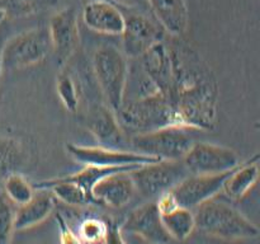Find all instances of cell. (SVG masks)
I'll return each mask as SVG.
<instances>
[{
    "instance_id": "22",
    "label": "cell",
    "mask_w": 260,
    "mask_h": 244,
    "mask_svg": "<svg viewBox=\"0 0 260 244\" xmlns=\"http://www.w3.org/2000/svg\"><path fill=\"white\" fill-rule=\"evenodd\" d=\"M165 231L172 240L184 241L196 230L194 214L192 210L177 206L168 212L160 214Z\"/></svg>"
},
{
    "instance_id": "15",
    "label": "cell",
    "mask_w": 260,
    "mask_h": 244,
    "mask_svg": "<svg viewBox=\"0 0 260 244\" xmlns=\"http://www.w3.org/2000/svg\"><path fill=\"white\" fill-rule=\"evenodd\" d=\"M139 60L140 66L160 93L169 97L173 86V58L170 47L165 41L157 42Z\"/></svg>"
},
{
    "instance_id": "7",
    "label": "cell",
    "mask_w": 260,
    "mask_h": 244,
    "mask_svg": "<svg viewBox=\"0 0 260 244\" xmlns=\"http://www.w3.org/2000/svg\"><path fill=\"white\" fill-rule=\"evenodd\" d=\"M188 175L189 172L182 160H159L129 172L136 192L150 201H156L161 195L170 192Z\"/></svg>"
},
{
    "instance_id": "25",
    "label": "cell",
    "mask_w": 260,
    "mask_h": 244,
    "mask_svg": "<svg viewBox=\"0 0 260 244\" xmlns=\"http://www.w3.org/2000/svg\"><path fill=\"white\" fill-rule=\"evenodd\" d=\"M56 89H57L58 98H60L63 107H65L69 112L78 111L79 103H80L78 85H76L73 75H71L69 71H61V73L58 74Z\"/></svg>"
},
{
    "instance_id": "1",
    "label": "cell",
    "mask_w": 260,
    "mask_h": 244,
    "mask_svg": "<svg viewBox=\"0 0 260 244\" xmlns=\"http://www.w3.org/2000/svg\"><path fill=\"white\" fill-rule=\"evenodd\" d=\"M169 47L174 71L169 98L180 127L213 130L217 121L218 85L212 71L190 46L174 42Z\"/></svg>"
},
{
    "instance_id": "32",
    "label": "cell",
    "mask_w": 260,
    "mask_h": 244,
    "mask_svg": "<svg viewBox=\"0 0 260 244\" xmlns=\"http://www.w3.org/2000/svg\"><path fill=\"white\" fill-rule=\"evenodd\" d=\"M114 2H117V3H119V4H123V5H126V7H128V5L134 4L136 0H114Z\"/></svg>"
},
{
    "instance_id": "13",
    "label": "cell",
    "mask_w": 260,
    "mask_h": 244,
    "mask_svg": "<svg viewBox=\"0 0 260 244\" xmlns=\"http://www.w3.org/2000/svg\"><path fill=\"white\" fill-rule=\"evenodd\" d=\"M121 230L122 233L139 236L150 244H169L172 240L162 226L155 201H150L132 211L121 225Z\"/></svg>"
},
{
    "instance_id": "9",
    "label": "cell",
    "mask_w": 260,
    "mask_h": 244,
    "mask_svg": "<svg viewBox=\"0 0 260 244\" xmlns=\"http://www.w3.org/2000/svg\"><path fill=\"white\" fill-rule=\"evenodd\" d=\"M121 37L123 55L136 60L157 42L164 41L165 32L156 20L140 13H128L124 14V28Z\"/></svg>"
},
{
    "instance_id": "16",
    "label": "cell",
    "mask_w": 260,
    "mask_h": 244,
    "mask_svg": "<svg viewBox=\"0 0 260 244\" xmlns=\"http://www.w3.org/2000/svg\"><path fill=\"white\" fill-rule=\"evenodd\" d=\"M136 193L129 172H119L107 175L91 188L94 202L103 203L112 208H122L134 198Z\"/></svg>"
},
{
    "instance_id": "33",
    "label": "cell",
    "mask_w": 260,
    "mask_h": 244,
    "mask_svg": "<svg viewBox=\"0 0 260 244\" xmlns=\"http://www.w3.org/2000/svg\"><path fill=\"white\" fill-rule=\"evenodd\" d=\"M5 17H7V15H5L4 10H3L2 8H0V24H2L3 20H4V18H5Z\"/></svg>"
},
{
    "instance_id": "17",
    "label": "cell",
    "mask_w": 260,
    "mask_h": 244,
    "mask_svg": "<svg viewBox=\"0 0 260 244\" xmlns=\"http://www.w3.org/2000/svg\"><path fill=\"white\" fill-rule=\"evenodd\" d=\"M85 126L101 146L119 149L123 142L124 131L119 126L116 113L108 106L91 107L86 113Z\"/></svg>"
},
{
    "instance_id": "6",
    "label": "cell",
    "mask_w": 260,
    "mask_h": 244,
    "mask_svg": "<svg viewBox=\"0 0 260 244\" xmlns=\"http://www.w3.org/2000/svg\"><path fill=\"white\" fill-rule=\"evenodd\" d=\"M178 126H169L155 131L131 136L134 151L154 157L159 160H182L193 145L192 135Z\"/></svg>"
},
{
    "instance_id": "26",
    "label": "cell",
    "mask_w": 260,
    "mask_h": 244,
    "mask_svg": "<svg viewBox=\"0 0 260 244\" xmlns=\"http://www.w3.org/2000/svg\"><path fill=\"white\" fill-rule=\"evenodd\" d=\"M108 231V223L96 218H88L83 220L79 225L78 236L83 243L98 244L106 238Z\"/></svg>"
},
{
    "instance_id": "30",
    "label": "cell",
    "mask_w": 260,
    "mask_h": 244,
    "mask_svg": "<svg viewBox=\"0 0 260 244\" xmlns=\"http://www.w3.org/2000/svg\"><path fill=\"white\" fill-rule=\"evenodd\" d=\"M124 235V240H126V244H150L147 243V241L142 240L141 238H139V236L136 235H131V234H126L123 233Z\"/></svg>"
},
{
    "instance_id": "24",
    "label": "cell",
    "mask_w": 260,
    "mask_h": 244,
    "mask_svg": "<svg viewBox=\"0 0 260 244\" xmlns=\"http://www.w3.org/2000/svg\"><path fill=\"white\" fill-rule=\"evenodd\" d=\"M57 3L58 0H0V8L5 15L19 18L43 12Z\"/></svg>"
},
{
    "instance_id": "10",
    "label": "cell",
    "mask_w": 260,
    "mask_h": 244,
    "mask_svg": "<svg viewBox=\"0 0 260 244\" xmlns=\"http://www.w3.org/2000/svg\"><path fill=\"white\" fill-rule=\"evenodd\" d=\"M69 154L74 160L83 165H94V167H127V165L151 164L159 162V159L137 151H127L113 147L85 146V145L69 144L66 146Z\"/></svg>"
},
{
    "instance_id": "23",
    "label": "cell",
    "mask_w": 260,
    "mask_h": 244,
    "mask_svg": "<svg viewBox=\"0 0 260 244\" xmlns=\"http://www.w3.org/2000/svg\"><path fill=\"white\" fill-rule=\"evenodd\" d=\"M4 191L7 198L18 207L29 202L36 195L32 183L28 182L20 173H10L4 180Z\"/></svg>"
},
{
    "instance_id": "29",
    "label": "cell",
    "mask_w": 260,
    "mask_h": 244,
    "mask_svg": "<svg viewBox=\"0 0 260 244\" xmlns=\"http://www.w3.org/2000/svg\"><path fill=\"white\" fill-rule=\"evenodd\" d=\"M103 244H126L124 235L121 230V225L111 223L108 224V231L106 234V238L102 241Z\"/></svg>"
},
{
    "instance_id": "3",
    "label": "cell",
    "mask_w": 260,
    "mask_h": 244,
    "mask_svg": "<svg viewBox=\"0 0 260 244\" xmlns=\"http://www.w3.org/2000/svg\"><path fill=\"white\" fill-rule=\"evenodd\" d=\"M116 116L122 130L132 135L169 126L180 127L170 98L160 92L144 98L124 99Z\"/></svg>"
},
{
    "instance_id": "19",
    "label": "cell",
    "mask_w": 260,
    "mask_h": 244,
    "mask_svg": "<svg viewBox=\"0 0 260 244\" xmlns=\"http://www.w3.org/2000/svg\"><path fill=\"white\" fill-rule=\"evenodd\" d=\"M259 155L255 154L246 162L240 163L231 170L223 183L222 192L233 201L243 200L251 188L255 186L259 178Z\"/></svg>"
},
{
    "instance_id": "11",
    "label": "cell",
    "mask_w": 260,
    "mask_h": 244,
    "mask_svg": "<svg viewBox=\"0 0 260 244\" xmlns=\"http://www.w3.org/2000/svg\"><path fill=\"white\" fill-rule=\"evenodd\" d=\"M51 47L58 66L68 65L79 47V23L74 8H65L50 18L47 25Z\"/></svg>"
},
{
    "instance_id": "14",
    "label": "cell",
    "mask_w": 260,
    "mask_h": 244,
    "mask_svg": "<svg viewBox=\"0 0 260 244\" xmlns=\"http://www.w3.org/2000/svg\"><path fill=\"white\" fill-rule=\"evenodd\" d=\"M81 19L95 33L121 36L124 28V13L111 0H89L83 7Z\"/></svg>"
},
{
    "instance_id": "4",
    "label": "cell",
    "mask_w": 260,
    "mask_h": 244,
    "mask_svg": "<svg viewBox=\"0 0 260 244\" xmlns=\"http://www.w3.org/2000/svg\"><path fill=\"white\" fill-rule=\"evenodd\" d=\"M128 68V58L116 46H102L93 55V70L96 81L107 104L114 113L123 103Z\"/></svg>"
},
{
    "instance_id": "5",
    "label": "cell",
    "mask_w": 260,
    "mask_h": 244,
    "mask_svg": "<svg viewBox=\"0 0 260 244\" xmlns=\"http://www.w3.org/2000/svg\"><path fill=\"white\" fill-rule=\"evenodd\" d=\"M50 52V33L47 27H36L18 33L3 46V69H25L42 63Z\"/></svg>"
},
{
    "instance_id": "31",
    "label": "cell",
    "mask_w": 260,
    "mask_h": 244,
    "mask_svg": "<svg viewBox=\"0 0 260 244\" xmlns=\"http://www.w3.org/2000/svg\"><path fill=\"white\" fill-rule=\"evenodd\" d=\"M5 42H3L2 37H0V75H2L3 71V60H2V53H3V46H4Z\"/></svg>"
},
{
    "instance_id": "8",
    "label": "cell",
    "mask_w": 260,
    "mask_h": 244,
    "mask_svg": "<svg viewBox=\"0 0 260 244\" xmlns=\"http://www.w3.org/2000/svg\"><path fill=\"white\" fill-rule=\"evenodd\" d=\"M182 162L189 174H218L235 169L241 160L230 147L194 141Z\"/></svg>"
},
{
    "instance_id": "20",
    "label": "cell",
    "mask_w": 260,
    "mask_h": 244,
    "mask_svg": "<svg viewBox=\"0 0 260 244\" xmlns=\"http://www.w3.org/2000/svg\"><path fill=\"white\" fill-rule=\"evenodd\" d=\"M55 208V197L47 191L33 196L25 205L18 207L14 215V230H25L43 223Z\"/></svg>"
},
{
    "instance_id": "28",
    "label": "cell",
    "mask_w": 260,
    "mask_h": 244,
    "mask_svg": "<svg viewBox=\"0 0 260 244\" xmlns=\"http://www.w3.org/2000/svg\"><path fill=\"white\" fill-rule=\"evenodd\" d=\"M56 220L58 225V238H60V244H84L81 239L79 238L78 234L69 226L65 219L61 214H56Z\"/></svg>"
},
{
    "instance_id": "12",
    "label": "cell",
    "mask_w": 260,
    "mask_h": 244,
    "mask_svg": "<svg viewBox=\"0 0 260 244\" xmlns=\"http://www.w3.org/2000/svg\"><path fill=\"white\" fill-rule=\"evenodd\" d=\"M230 173L231 170L218 174H189L178 183L170 193L178 206L193 211L203 202L222 192L223 183Z\"/></svg>"
},
{
    "instance_id": "18",
    "label": "cell",
    "mask_w": 260,
    "mask_h": 244,
    "mask_svg": "<svg viewBox=\"0 0 260 244\" xmlns=\"http://www.w3.org/2000/svg\"><path fill=\"white\" fill-rule=\"evenodd\" d=\"M155 15V19L165 33L173 38H180L185 35L189 24L185 0H147Z\"/></svg>"
},
{
    "instance_id": "27",
    "label": "cell",
    "mask_w": 260,
    "mask_h": 244,
    "mask_svg": "<svg viewBox=\"0 0 260 244\" xmlns=\"http://www.w3.org/2000/svg\"><path fill=\"white\" fill-rule=\"evenodd\" d=\"M14 215L12 202L0 196V244H10L14 231Z\"/></svg>"
},
{
    "instance_id": "21",
    "label": "cell",
    "mask_w": 260,
    "mask_h": 244,
    "mask_svg": "<svg viewBox=\"0 0 260 244\" xmlns=\"http://www.w3.org/2000/svg\"><path fill=\"white\" fill-rule=\"evenodd\" d=\"M33 188L36 191L51 192L53 197L60 200L61 202L68 203V205L83 206L94 202L90 195H88L80 186L69 180L66 177L40 180L33 185Z\"/></svg>"
},
{
    "instance_id": "2",
    "label": "cell",
    "mask_w": 260,
    "mask_h": 244,
    "mask_svg": "<svg viewBox=\"0 0 260 244\" xmlns=\"http://www.w3.org/2000/svg\"><path fill=\"white\" fill-rule=\"evenodd\" d=\"M196 230L223 240H246L259 236V229L244 214L218 196L193 210Z\"/></svg>"
}]
</instances>
